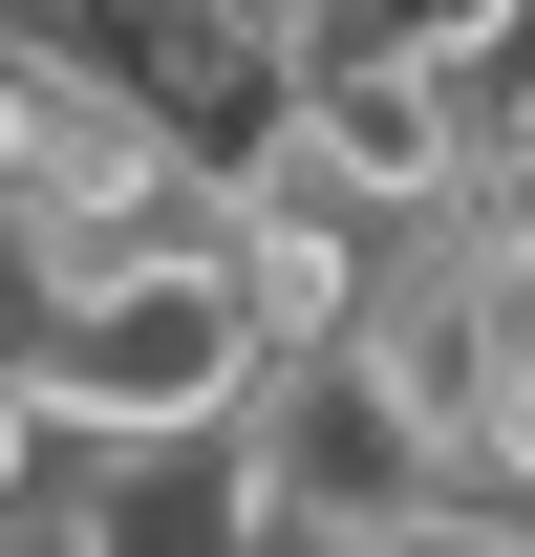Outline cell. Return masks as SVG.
<instances>
[{
    "mask_svg": "<svg viewBox=\"0 0 535 557\" xmlns=\"http://www.w3.org/2000/svg\"><path fill=\"white\" fill-rule=\"evenodd\" d=\"M0 364H22V408L65 429V450H214V429L258 408V322H236L214 258L86 278V300H43V322H0Z\"/></svg>",
    "mask_w": 535,
    "mask_h": 557,
    "instance_id": "1",
    "label": "cell"
},
{
    "mask_svg": "<svg viewBox=\"0 0 535 557\" xmlns=\"http://www.w3.org/2000/svg\"><path fill=\"white\" fill-rule=\"evenodd\" d=\"M236 472H258V515H278V536H322V557H364V536H407L428 493H471L450 450L386 408V364H364V344L258 364V408H236Z\"/></svg>",
    "mask_w": 535,
    "mask_h": 557,
    "instance_id": "2",
    "label": "cell"
},
{
    "mask_svg": "<svg viewBox=\"0 0 535 557\" xmlns=\"http://www.w3.org/2000/svg\"><path fill=\"white\" fill-rule=\"evenodd\" d=\"M450 172H471V86L450 65H386V44L300 65V194H343L364 236H428Z\"/></svg>",
    "mask_w": 535,
    "mask_h": 557,
    "instance_id": "3",
    "label": "cell"
},
{
    "mask_svg": "<svg viewBox=\"0 0 535 557\" xmlns=\"http://www.w3.org/2000/svg\"><path fill=\"white\" fill-rule=\"evenodd\" d=\"M214 278H236L258 364H300V344H364V300H386V236H364L343 194H300V172H258V194H214Z\"/></svg>",
    "mask_w": 535,
    "mask_h": 557,
    "instance_id": "4",
    "label": "cell"
},
{
    "mask_svg": "<svg viewBox=\"0 0 535 557\" xmlns=\"http://www.w3.org/2000/svg\"><path fill=\"white\" fill-rule=\"evenodd\" d=\"M514 300H493V278H450L428 258V236H386V300H364V364H386V408L428 429V450H450L471 472V429H493V386H514Z\"/></svg>",
    "mask_w": 535,
    "mask_h": 557,
    "instance_id": "5",
    "label": "cell"
},
{
    "mask_svg": "<svg viewBox=\"0 0 535 557\" xmlns=\"http://www.w3.org/2000/svg\"><path fill=\"white\" fill-rule=\"evenodd\" d=\"M65 536L86 557H258V472H236V429L214 450H65Z\"/></svg>",
    "mask_w": 535,
    "mask_h": 557,
    "instance_id": "6",
    "label": "cell"
},
{
    "mask_svg": "<svg viewBox=\"0 0 535 557\" xmlns=\"http://www.w3.org/2000/svg\"><path fill=\"white\" fill-rule=\"evenodd\" d=\"M428 258H450V278H493V300L535 322V129H471L450 214H428Z\"/></svg>",
    "mask_w": 535,
    "mask_h": 557,
    "instance_id": "7",
    "label": "cell"
},
{
    "mask_svg": "<svg viewBox=\"0 0 535 557\" xmlns=\"http://www.w3.org/2000/svg\"><path fill=\"white\" fill-rule=\"evenodd\" d=\"M514 22H535V0H364V44H386V65H493V44H514Z\"/></svg>",
    "mask_w": 535,
    "mask_h": 557,
    "instance_id": "8",
    "label": "cell"
},
{
    "mask_svg": "<svg viewBox=\"0 0 535 557\" xmlns=\"http://www.w3.org/2000/svg\"><path fill=\"white\" fill-rule=\"evenodd\" d=\"M364 557H535V515H514V493H428V515L364 536Z\"/></svg>",
    "mask_w": 535,
    "mask_h": 557,
    "instance_id": "9",
    "label": "cell"
},
{
    "mask_svg": "<svg viewBox=\"0 0 535 557\" xmlns=\"http://www.w3.org/2000/svg\"><path fill=\"white\" fill-rule=\"evenodd\" d=\"M471 493H514V515H535V344H514V386H493V429H471Z\"/></svg>",
    "mask_w": 535,
    "mask_h": 557,
    "instance_id": "10",
    "label": "cell"
},
{
    "mask_svg": "<svg viewBox=\"0 0 535 557\" xmlns=\"http://www.w3.org/2000/svg\"><path fill=\"white\" fill-rule=\"evenodd\" d=\"M0 557H86V536H65V493H43V515H0Z\"/></svg>",
    "mask_w": 535,
    "mask_h": 557,
    "instance_id": "11",
    "label": "cell"
}]
</instances>
